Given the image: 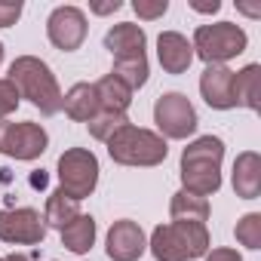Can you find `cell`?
<instances>
[{
    "mask_svg": "<svg viewBox=\"0 0 261 261\" xmlns=\"http://www.w3.org/2000/svg\"><path fill=\"white\" fill-rule=\"evenodd\" d=\"M224 142L218 136H200L181 151V185L188 194L209 197L221 188Z\"/></svg>",
    "mask_w": 261,
    "mask_h": 261,
    "instance_id": "obj_1",
    "label": "cell"
},
{
    "mask_svg": "<svg viewBox=\"0 0 261 261\" xmlns=\"http://www.w3.org/2000/svg\"><path fill=\"white\" fill-rule=\"evenodd\" d=\"M22 98H28L40 114L53 117L62 111V89H59V80L56 74L49 71V65L37 56H19L13 65H10V77H7Z\"/></svg>",
    "mask_w": 261,
    "mask_h": 261,
    "instance_id": "obj_2",
    "label": "cell"
},
{
    "mask_svg": "<svg viewBox=\"0 0 261 261\" xmlns=\"http://www.w3.org/2000/svg\"><path fill=\"white\" fill-rule=\"evenodd\" d=\"M148 246L157 261H191L209 252V230L197 221H172L154 227Z\"/></svg>",
    "mask_w": 261,
    "mask_h": 261,
    "instance_id": "obj_3",
    "label": "cell"
},
{
    "mask_svg": "<svg viewBox=\"0 0 261 261\" xmlns=\"http://www.w3.org/2000/svg\"><path fill=\"white\" fill-rule=\"evenodd\" d=\"M108 154L120 166H157L166 160L169 145L163 136L151 133V129L126 123L123 129H117L108 139Z\"/></svg>",
    "mask_w": 261,
    "mask_h": 261,
    "instance_id": "obj_4",
    "label": "cell"
},
{
    "mask_svg": "<svg viewBox=\"0 0 261 261\" xmlns=\"http://www.w3.org/2000/svg\"><path fill=\"white\" fill-rule=\"evenodd\" d=\"M249 37L240 25L233 22H215V25H200L194 31V56H200L206 65H224L227 59L240 56L246 49Z\"/></svg>",
    "mask_w": 261,
    "mask_h": 261,
    "instance_id": "obj_5",
    "label": "cell"
},
{
    "mask_svg": "<svg viewBox=\"0 0 261 261\" xmlns=\"http://www.w3.org/2000/svg\"><path fill=\"white\" fill-rule=\"evenodd\" d=\"M98 185V160L86 148H68L59 157V191L74 197L77 203L89 197Z\"/></svg>",
    "mask_w": 261,
    "mask_h": 261,
    "instance_id": "obj_6",
    "label": "cell"
},
{
    "mask_svg": "<svg viewBox=\"0 0 261 261\" xmlns=\"http://www.w3.org/2000/svg\"><path fill=\"white\" fill-rule=\"evenodd\" d=\"M154 123L163 139H188L197 133V111L181 92H166L154 105Z\"/></svg>",
    "mask_w": 261,
    "mask_h": 261,
    "instance_id": "obj_7",
    "label": "cell"
},
{
    "mask_svg": "<svg viewBox=\"0 0 261 261\" xmlns=\"http://www.w3.org/2000/svg\"><path fill=\"white\" fill-rule=\"evenodd\" d=\"M49 145V136L40 123H7L0 120V154L16 160H37Z\"/></svg>",
    "mask_w": 261,
    "mask_h": 261,
    "instance_id": "obj_8",
    "label": "cell"
},
{
    "mask_svg": "<svg viewBox=\"0 0 261 261\" xmlns=\"http://www.w3.org/2000/svg\"><path fill=\"white\" fill-rule=\"evenodd\" d=\"M46 237V221L37 209H4L0 212V240L13 246H40Z\"/></svg>",
    "mask_w": 261,
    "mask_h": 261,
    "instance_id": "obj_9",
    "label": "cell"
},
{
    "mask_svg": "<svg viewBox=\"0 0 261 261\" xmlns=\"http://www.w3.org/2000/svg\"><path fill=\"white\" fill-rule=\"evenodd\" d=\"M46 34L49 43L59 46L62 53H74L80 49V43L86 40V16L77 7H56L46 19Z\"/></svg>",
    "mask_w": 261,
    "mask_h": 261,
    "instance_id": "obj_10",
    "label": "cell"
},
{
    "mask_svg": "<svg viewBox=\"0 0 261 261\" xmlns=\"http://www.w3.org/2000/svg\"><path fill=\"white\" fill-rule=\"evenodd\" d=\"M108 258L114 261H139L148 249L145 243V230L139 227V221H129V218H120L111 224L108 230Z\"/></svg>",
    "mask_w": 261,
    "mask_h": 261,
    "instance_id": "obj_11",
    "label": "cell"
},
{
    "mask_svg": "<svg viewBox=\"0 0 261 261\" xmlns=\"http://www.w3.org/2000/svg\"><path fill=\"white\" fill-rule=\"evenodd\" d=\"M200 92L209 108L215 111H230L233 105V71L224 65H209L200 77Z\"/></svg>",
    "mask_w": 261,
    "mask_h": 261,
    "instance_id": "obj_12",
    "label": "cell"
},
{
    "mask_svg": "<svg viewBox=\"0 0 261 261\" xmlns=\"http://www.w3.org/2000/svg\"><path fill=\"white\" fill-rule=\"evenodd\" d=\"M157 59L166 74H185L194 62V46L178 31H163L157 37Z\"/></svg>",
    "mask_w": 261,
    "mask_h": 261,
    "instance_id": "obj_13",
    "label": "cell"
},
{
    "mask_svg": "<svg viewBox=\"0 0 261 261\" xmlns=\"http://www.w3.org/2000/svg\"><path fill=\"white\" fill-rule=\"evenodd\" d=\"M145 31L133 22H120L105 34V46L114 59H129V56H145Z\"/></svg>",
    "mask_w": 261,
    "mask_h": 261,
    "instance_id": "obj_14",
    "label": "cell"
},
{
    "mask_svg": "<svg viewBox=\"0 0 261 261\" xmlns=\"http://www.w3.org/2000/svg\"><path fill=\"white\" fill-rule=\"evenodd\" d=\"M233 191L240 200H255L261 194V157L255 151H243L233 160Z\"/></svg>",
    "mask_w": 261,
    "mask_h": 261,
    "instance_id": "obj_15",
    "label": "cell"
},
{
    "mask_svg": "<svg viewBox=\"0 0 261 261\" xmlns=\"http://www.w3.org/2000/svg\"><path fill=\"white\" fill-rule=\"evenodd\" d=\"M62 108L71 120L77 123H89L101 108H98V95H95V86L92 83H74L68 89V95H62Z\"/></svg>",
    "mask_w": 261,
    "mask_h": 261,
    "instance_id": "obj_16",
    "label": "cell"
},
{
    "mask_svg": "<svg viewBox=\"0 0 261 261\" xmlns=\"http://www.w3.org/2000/svg\"><path fill=\"white\" fill-rule=\"evenodd\" d=\"M95 95H98V108L101 111H114V114H126V108L133 105V89L123 80H117L114 74H105L101 80L92 83Z\"/></svg>",
    "mask_w": 261,
    "mask_h": 261,
    "instance_id": "obj_17",
    "label": "cell"
},
{
    "mask_svg": "<svg viewBox=\"0 0 261 261\" xmlns=\"http://www.w3.org/2000/svg\"><path fill=\"white\" fill-rule=\"evenodd\" d=\"M233 105H243L249 111L261 108V65H246L233 74Z\"/></svg>",
    "mask_w": 261,
    "mask_h": 261,
    "instance_id": "obj_18",
    "label": "cell"
},
{
    "mask_svg": "<svg viewBox=\"0 0 261 261\" xmlns=\"http://www.w3.org/2000/svg\"><path fill=\"white\" fill-rule=\"evenodd\" d=\"M95 243V218L92 215H77L71 224L62 227V246L74 255H86Z\"/></svg>",
    "mask_w": 261,
    "mask_h": 261,
    "instance_id": "obj_19",
    "label": "cell"
},
{
    "mask_svg": "<svg viewBox=\"0 0 261 261\" xmlns=\"http://www.w3.org/2000/svg\"><path fill=\"white\" fill-rule=\"evenodd\" d=\"M169 215H172V221H197V224H206V218H209V200L206 197H197V194H188V191H178V194H172Z\"/></svg>",
    "mask_w": 261,
    "mask_h": 261,
    "instance_id": "obj_20",
    "label": "cell"
},
{
    "mask_svg": "<svg viewBox=\"0 0 261 261\" xmlns=\"http://www.w3.org/2000/svg\"><path fill=\"white\" fill-rule=\"evenodd\" d=\"M77 215H80V203H77L74 197H68L65 191L49 194V200H46V212H43L46 227H59V230H62V227L71 224Z\"/></svg>",
    "mask_w": 261,
    "mask_h": 261,
    "instance_id": "obj_21",
    "label": "cell"
},
{
    "mask_svg": "<svg viewBox=\"0 0 261 261\" xmlns=\"http://www.w3.org/2000/svg\"><path fill=\"white\" fill-rule=\"evenodd\" d=\"M117 80H123L129 89H142L148 83V56H129V59H114V71Z\"/></svg>",
    "mask_w": 261,
    "mask_h": 261,
    "instance_id": "obj_22",
    "label": "cell"
},
{
    "mask_svg": "<svg viewBox=\"0 0 261 261\" xmlns=\"http://www.w3.org/2000/svg\"><path fill=\"white\" fill-rule=\"evenodd\" d=\"M129 120H126V114H114V111H98L86 126H89V133H92V139H98V142H108L117 129H123Z\"/></svg>",
    "mask_w": 261,
    "mask_h": 261,
    "instance_id": "obj_23",
    "label": "cell"
},
{
    "mask_svg": "<svg viewBox=\"0 0 261 261\" xmlns=\"http://www.w3.org/2000/svg\"><path fill=\"white\" fill-rule=\"evenodd\" d=\"M237 240L246 246V249H261V215L258 212H249L237 221Z\"/></svg>",
    "mask_w": 261,
    "mask_h": 261,
    "instance_id": "obj_24",
    "label": "cell"
},
{
    "mask_svg": "<svg viewBox=\"0 0 261 261\" xmlns=\"http://www.w3.org/2000/svg\"><path fill=\"white\" fill-rule=\"evenodd\" d=\"M19 101H22L19 89H16L10 80H0V117H10V114L19 108Z\"/></svg>",
    "mask_w": 261,
    "mask_h": 261,
    "instance_id": "obj_25",
    "label": "cell"
},
{
    "mask_svg": "<svg viewBox=\"0 0 261 261\" xmlns=\"http://www.w3.org/2000/svg\"><path fill=\"white\" fill-rule=\"evenodd\" d=\"M133 10L139 13V19H160V16H166V10H169V0H136L133 4Z\"/></svg>",
    "mask_w": 261,
    "mask_h": 261,
    "instance_id": "obj_26",
    "label": "cell"
},
{
    "mask_svg": "<svg viewBox=\"0 0 261 261\" xmlns=\"http://www.w3.org/2000/svg\"><path fill=\"white\" fill-rule=\"evenodd\" d=\"M22 4L19 0H0V28H10V25H16L19 22V16H22Z\"/></svg>",
    "mask_w": 261,
    "mask_h": 261,
    "instance_id": "obj_27",
    "label": "cell"
},
{
    "mask_svg": "<svg viewBox=\"0 0 261 261\" xmlns=\"http://www.w3.org/2000/svg\"><path fill=\"white\" fill-rule=\"evenodd\" d=\"M206 261H243L237 249H212L206 252Z\"/></svg>",
    "mask_w": 261,
    "mask_h": 261,
    "instance_id": "obj_28",
    "label": "cell"
},
{
    "mask_svg": "<svg viewBox=\"0 0 261 261\" xmlns=\"http://www.w3.org/2000/svg\"><path fill=\"white\" fill-rule=\"evenodd\" d=\"M123 4L120 0H111V4H92V13H98V16H108V13H117Z\"/></svg>",
    "mask_w": 261,
    "mask_h": 261,
    "instance_id": "obj_29",
    "label": "cell"
},
{
    "mask_svg": "<svg viewBox=\"0 0 261 261\" xmlns=\"http://www.w3.org/2000/svg\"><path fill=\"white\" fill-rule=\"evenodd\" d=\"M197 13H218L221 10V4H218V0H212V4H191Z\"/></svg>",
    "mask_w": 261,
    "mask_h": 261,
    "instance_id": "obj_30",
    "label": "cell"
},
{
    "mask_svg": "<svg viewBox=\"0 0 261 261\" xmlns=\"http://www.w3.org/2000/svg\"><path fill=\"white\" fill-rule=\"evenodd\" d=\"M4 261H31V258H28V255H22V252H13V255H7Z\"/></svg>",
    "mask_w": 261,
    "mask_h": 261,
    "instance_id": "obj_31",
    "label": "cell"
},
{
    "mask_svg": "<svg viewBox=\"0 0 261 261\" xmlns=\"http://www.w3.org/2000/svg\"><path fill=\"white\" fill-rule=\"evenodd\" d=\"M0 62H4V43H0Z\"/></svg>",
    "mask_w": 261,
    "mask_h": 261,
    "instance_id": "obj_32",
    "label": "cell"
},
{
    "mask_svg": "<svg viewBox=\"0 0 261 261\" xmlns=\"http://www.w3.org/2000/svg\"><path fill=\"white\" fill-rule=\"evenodd\" d=\"M0 261H4V258H0Z\"/></svg>",
    "mask_w": 261,
    "mask_h": 261,
    "instance_id": "obj_33",
    "label": "cell"
}]
</instances>
